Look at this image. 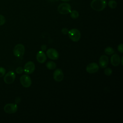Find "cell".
<instances>
[{
    "label": "cell",
    "instance_id": "obj_1",
    "mask_svg": "<svg viewBox=\"0 0 123 123\" xmlns=\"http://www.w3.org/2000/svg\"><path fill=\"white\" fill-rule=\"evenodd\" d=\"M107 5L106 0H92L90 3L91 8L96 11L103 10Z\"/></svg>",
    "mask_w": 123,
    "mask_h": 123
},
{
    "label": "cell",
    "instance_id": "obj_2",
    "mask_svg": "<svg viewBox=\"0 0 123 123\" xmlns=\"http://www.w3.org/2000/svg\"><path fill=\"white\" fill-rule=\"evenodd\" d=\"M68 34L70 39L74 42L78 41L81 38V33L78 29L76 28L69 30Z\"/></svg>",
    "mask_w": 123,
    "mask_h": 123
},
{
    "label": "cell",
    "instance_id": "obj_3",
    "mask_svg": "<svg viewBox=\"0 0 123 123\" xmlns=\"http://www.w3.org/2000/svg\"><path fill=\"white\" fill-rule=\"evenodd\" d=\"M58 12L62 14H67L71 11V7L70 4L66 2L61 3L57 8Z\"/></svg>",
    "mask_w": 123,
    "mask_h": 123
},
{
    "label": "cell",
    "instance_id": "obj_4",
    "mask_svg": "<svg viewBox=\"0 0 123 123\" xmlns=\"http://www.w3.org/2000/svg\"><path fill=\"white\" fill-rule=\"evenodd\" d=\"M25 52V46L22 44L16 45L13 49V53L15 56L17 58H21L24 55Z\"/></svg>",
    "mask_w": 123,
    "mask_h": 123
},
{
    "label": "cell",
    "instance_id": "obj_5",
    "mask_svg": "<svg viewBox=\"0 0 123 123\" xmlns=\"http://www.w3.org/2000/svg\"><path fill=\"white\" fill-rule=\"evenodd\" d=\"M18 110V106L15 103H8L4 107V111L9 114H12L16 112Z\"/></svg>",
    "mask_w": 123,
    "mask_h": 123
},
{
    "label": "cell",
    "instance_id": "obj_6",
    "mask_svg": "<svg viewBox=\"0 0 123 123\" xmlns=\"http://www.w3.org/2000/svg\"><path fill=\"white\" fill-rule=\"evenodd\" d=\"M20 81L21 85L25 87H29L32 84L31 79L27 74H24L21 76Z\"/></svg>",
    "mask_w": 123,
    "mask_h": 123
},
{
    "label": "cell",
    "instance_id": "obj_7",
    "mask_svg": "<svg viewBox=\"0 0 123 123\" xmlns=\"http://www.w3.org/2000/svg\"><path fill=\"white\" fill-rule=\"evenodd\" d=\"M15 74L14 72L10 71L8 72L4 76L3 80L7 84H12L15 79Z\"/></svg>",
    "mask_w": 123,
    "mask_h": 123
},
{
    "label": "cell",
    "instance_id": "obj_8",
    "mask_svg": "<svg viewBox=\"0 0 123 123\" xmlns=\"http://www.w3.org/2000/svg\"><path fill=\"white\" fill-rule=\"evenodd\" d=\"M35 69V63L32 61L27 62L24 67V71L27 74H32Z\"/></svg>",
    "mask_w": 123,
    "mask_h": 123
},
{
    "label": "cell",
    "instance_id": "obj_9",
    "mask_svg": "<svg viewBox=\"0 0 123 123\" xmlns=\"http://www.w3.org/2000/svg\"><path fill=\"white\" fill-rule=\"evenodd\" d=\"M46 55L48 58L51 60H57L59 57V54L56 49L53 48H50L46 51Z\"/></svg>",
    "mask_w": 123,
    "mask_h": 123
},
{
    "label": "cell",
    "instance_id": "obj_10",
    "mask_svg": "<svg viewBox=\"0 0 123 123\" xmlns=\"http://www.w3.org/2000/svg\"><path fill=\"white\" fill-rule=\"evenodd\" d=\"M99 70V65L96 62L88 64L86 67V71L89 74H94Z\"/></svg>",
    "mask_w": 123,
    "mask_h": 123
},
{
    "label": "cell",
    "instance_id": "obj_11",
    "mask_svg": "<svg viewBox=\"0 0 123 123\" xmlns=\"http://www.w3.org/2000/svg\"><path fill=\"white\" fill-rule=\"evenodd\" d=\"M53 76L54 80L56 82H61L64 77V74L61 69H56L53 73Z\"/></svg>",
    "mask_w": 123,
    "mask_h": 123
},
{
    "label": "cell",
    "instance_id": "obj_12",
    "mask_svg": "<svg viewBox=\"0 0 123 123\" xmlns=\"http://www.w3.org/2000/svg\"><path fill=\"white\" fill-rule=\"evenodd\" d=\"M109 63V58L105 55H103L100 56L99 59V65L102 68H105L107 67Z\"/></svg>",
    "mask_w": 123,
    "mask_h": 123
},
{
    "label": "cell",
    "instance_id": "obj_13",
    "mask_svg": "<svg viewBox=\"0 0 123 123\" xmlns=\"http://www.w3.org/2000/svg\"><path fill=\"white\" fill-rule=\"evenodd\" d=\"M111 63L114 66H118L121 62L120 56L117 54H113L111 58Z\"/></svg>",
    "mask_w": 123,
    "mask_h": 123
},
{
    "label": "cell",
    "instance_id": "obj_14",
    "mask_svg": "<svg viewBox=\"0 0 123 123\" xmlns=\"http://www.w3.org/2000/svg\"><path fill=\"white\" fill-rule=\"evenodd\" d=\"M36 59L37 61L39 63H44L47 60L46 55L42 50H40L37 52V54Z\"/></svg>",
    "mask_w": 123,
    "mask_h": 123
},
{
    "label": "cell",
    "instance_id": "obj_15",
    "mask_svg": "<svg viewBox=\"0 0 123 123\" xmlns=\"http://www.w3.org/2000/svg\"><path fill=\"white\" fill-rule=\"evenodd\" d=\"M46 67L49 70L55 69L56 67V64L52 61H49L46 64Z\"/></svg>",
    "mask_w": 123,
    "mask_h": 123
},
{
    "label": "cell",
    "instance_id": "obj_16",
    "mask_svg": "<svg viewBox=\"0 0 123 123\" xmlns=\"http://www.w3.org/2000/svg\"><path fill=\"white\" fill-rule=\"evenodd\" d=\"M70 15L72 19H75L78 18L79 17V12L75 10H71V12H70Z\"/></svg>",
    "mask_w": 123,
    "mask_h": 123
},
{
    "label": "cell",
    "instance_id": "obj_17",
    "mask_svg": "<svg viewBox=\"0 0 123 123\" xmlns=\"http://www.w3.org/2000/svg\"><path fill=\"white\" fill-rule=\"evenodd\" d=\"M104 52L106 54L111 55L113 54L114 53V50L111 47H107L105 49Z\"/></svg>",
    "mask_w": 123,
    "mask_h": 123
},
{
    "label": "cell",
    "instance_id": "obj_18",
    "mask_svg": "<svg viewBox=\"0 0 123 123\" xmlns=\"http://www.w3.org/2000/svg\"><path fill=\"white\" fill-rule=\"evenodd\" d=\"M108 5L111 9H115L117 5V2L114 0H110L108 1Z\"/></svg>",
    "mask_w": 123,
    "mask_h": 123
},
{
    "label": "cell",
    "instance_id": "obj_19",
    "mask_svg": "<svg viewBox=\"0 0 123 123\" xmlns=\"http://www.w3.org/2000/svg\"><path fill=\"white\" fill-rule=\"evenodd\" d=\"M104 74L107 76H110L112 74V71L110 68H107L104 70Z\"/></svg>",
    "mask_w": 123,
    "mask_h": 123
},
{
    "label": "cell",
    "instance_id": "obj_20",
    "mask_svg": "<svg viewBox=\"0 0 123 123\" xmlns=\"http://www.w3.org/2000/svg\"><path fill=\"white\" fill-rule=\"evenodd\" d=\"M6 19L5 17L0 14V25H2L5 23Z\"/></svg>",
    "mask_w": 123,
    "mask_h": 123
},
{
    "label": "cell",
    "instance_id": "obj_21",
    "mask_svg": "<svg viewBox=\"0 0 123 123\" xmlns=\"http://www.w3.org/2000/svg\"><path fill=\"white\" fill-rule=\"evenodd\" d=\"M6 73V70L4 68L0 67V77L3 76Z\"/></svg>",
    "mask_w": 123,
    "mask_h": 123
},
{
    "label": "cell",
    "instance_id": "obj_22",
    "mask_svg": "<svg viewBox=\"0 0 123 123\" xmlns=\"http://www.w3.org/2000/svg\"><path fill=\"white\" fill-rule=\"evenodd\" d=\"M24 72V68L21 67H18L16 69V73L18 74H21Z\"/></svg>",
    "mask_w": 123,
    "mask_h": 123
},
{
    "label": "cell",
    "instance_id": "obj_23",
    "mask_svg": "<svg viewBox=\"0 0 123 123\" xmlns=\"http://www.w3.org/2000/svg\"><path fill=\"white\" fill-rule=\"evenodd\" d=\"M118 50L121 53H123V44H120L118 46V48H117Z\"/></svg>",
    "mask_w": 123,
    "mask_h": 123
},
{
    "label": "cell",
    "instance_id": "obj_24",
    "mask_svg": "<svg viewBox=\"0 0 123 123\" xmlns=\"http://www.w3.org/2000/svg\"><path fill=\"white\" fill-rule=\"evenodd\" d=\"M68 29L67 28H63L62 29V32L63 34L64 35H66V34H67L68 33Z\"/></svg>",
    "mask_w": 123,
    "mask_h": 123
},
{
    "label": "cell",
    "instance_id": "obj_25",
    "mask_svg": "<svg viewBox=\"0 0 123 123\" xmlns=\"http://www.w3.org/2000/svg\"><path fill=\"white\" fill-rule=\"evenodd\" d=\"M15 101L16 104H18V103H20V101H21V99H20V98L19 97H17V98H16L15 100Z\"/></svg>",
    "mask_w": 123,
    "mask_h": 123
},
{
    "label": "cell",
    "instance_id": "obj_26",
    "mask_svg": "<svg viewBox=\"0 0 123 123\" xmlns=\"http://www.w3.org/2000/svg\"><path fill=\"white\" fill-rule=\"evenodd\" d=\"M46 48H47V47L45 45H43L41 47V49L42 50H45L46 49Z\"/></svg>",
    "mask_w": 123,
    "mask_h": 123
},
{
    "label": "cell",
    "instance_id": "obj_27",
    "mask_svg": "<svg viewBox=\"0 0 123 123\" xmlns=\"http://www.w3.org/2000/svg\"><path fill=\"white\" fill-rule=\"evenodd\" d=\"M123 56L122 57V59L121 60V65H123Z\"/></svg>",
    "mask_w": 123,
    "mask_h": 123
},
{
    "label": "cell",
    "instance_id": "obj_28",
    "mask_svg": "<svg viewBox=\"0 0 123 123\" xmlns=\"http://www.w3.org/2000/svg\"><path fill=\"white\" fill-rule=\"evenodd\" d=\"M62 0L63 1L66 2V1H70V0Z\"/></svg>",
    "mask_w": 123,
    "mask_h": 123
}]
</instances>
